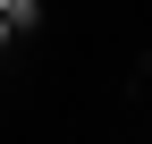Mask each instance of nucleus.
<instances>
[{"mask_svg":"<svg viewBox=\"0 0 152 144\" xmlns=\"http://www.w3.org/2000/svg\"><path fill=\"white\" fill-rule=\"evenodd\" d=\"M0 9H9V0H0Z\"/></svg>","mask_w":152,"mask_h":144,"instance_id":"nucleus-1","label":"nucleus"}]
</instances>
